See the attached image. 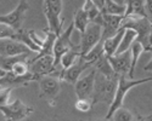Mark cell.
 Returning <instances> with one entry per match:
<instances>
[{"mask_svg": "<svg viewBox=\"0 0 152 121\" xmlns=\"http://www.w3.org/2000/svg\"><path fill=\"white\" fill-rule=\"evenodd\" d=\"M121 28H130L137 33V39L144 46L145 51L148 42V36L152 33V22L147 17L124 16L122 19Z\"/></svg>", "mask_w": 152, "mask_h": 121, "instance_id": "3", "label": "cell"}, {"mask_svg": "<svg viewBox=\"0 0 152 121\" xmlns=\"http://www.w3.org/2000/svg\"><path fill=\"white\" fill-rule=\"evenodd\" d=\"M104 53H105V51H104V42L100 41V42H97L86 55H84V56H82V57H83L85 60H88L89 63H91V66H94V63H95L96 60H97L101 56H102Z\"/></svg>", "mask_w": 152, "mask_h": 121, "instance_id": "24", "label": "cell"}, {"mask_svg": "<svg viewBox=\"0 0 152 121\" xmlns=\"http://www.w3.org/2000/svg\"><path fill=\"white\" fill-rule=\"evenodd\" d=\"M148 81H152V76L144 78V79H137V80L130 79L128 76H119L118 78V86H117V91H116V94H115V98H113L112 103L108 107V112H107L105 119L110 120L111 116L113 115V113H115L119 107L123 105V102L125 99V96H126V93L129 92V90L139 86V85H141V84H146Z\"/></svg>", "mask_w": 152, "mask_h": 121, "instance_id": "2", "label": "cell"}, {"mask_svg": "<svg viewBox=\"0 0 152 121\" xmlns=\"http://www.w3.org/2000/svg\"><path fill=\"white\" fill-rule=\"evenodd\" d=\"M110 63L118 76H128L132 67V52L130 50L124 51L122 53H116L108 57Z\"/></svg>", "mask_w": 152, "mask_h": 121, "instance_id": "13", "label": "cell"}, {"mask_svg": "<svg viewBox=\"0 0 152 121\" xmlns=\"http://www.w3.org/2000/svg\"><path fill=\"white\" fill-rule=\"evenodd\" d=\"M111 119L115 120V121H132V120H134V114L129 110V109L123 108V105H122L113 113Z\"/></svg>", "mask_w": 152, "mask_h": 121, "instance_id": "26", "label": "cell"}, {"mask_svg": "<svg viewBox=\"0 0 152 121\" xmlns=\"http://www.w3.org/2000/svg\"><path fill=\"white\" fill-rule=\"evenodd\" d=\"M101 36H102V27H101V24L95 22H90L88 24L85 32L82 33L80 35L79 46H80L82 56L86 55L97 42L101 41Z\"/></svg>", "mask_w": 152, "mask_h": 121, "instance_id": "6", "label": "cell"}, {"mask_svg": "<svg viewBox=\"0 0 152 121\" xmlns=\"http://www.w3.org/2000/svg\"><path fill=\"white\" fill-rule=\"evenodd\" d=\"M93 67L96 69V71L101 73V74L105 75V76H107V78H112V76L117 75L116 73H115V70H113V68H112L111 63H110L108 57H107L105 53H104L102 56H101V57L96 60Z\"/></svg>", "mask_w": 152, "mask_h": 121, "instance_id": "20", "label": "cell"}, {"mask_svg": "<svg viewBox=\"0 0 152 121\" xmlns=\"http://www.w3.org/2000/svg\"><path fill=\"white\" fill-rule=\"evenodd\" d=\"M124 16L147 17L146 7H145V0H126Z\"/></svg>", "mask_w": 152, "mask_h": 121, "instance_id": "17", "label": "cell"}, {"mask_svg": "<svg viewBox=\"0 0 152 121\" xmlns=\"http://www.w3.org/2000/svg\"><path fill=\"white\" fill-rule=\"evenodd\" d=\"M28 9L29 5L27 0H20L16 9H14L6 15H0V22L7 24L15 30H21L23 29V22L26 18V12L28 11Z\"/></svg>", "mask_w": 152, "mask_h": 121, "instance_id": "7", "label": "cell"}, {"mask_svg": "<svg viewBox=\"0 0 152 121\" xmlns=\"http://www.w3.org/2000/svg\"><path fill=\"white\" fill-rule=\"evenodd\" d=\"M93 1L101 9V11H102V9H104V6H105V0H93Z\"/></svg>", "mask_w": 152, "mask_h": 121, "instance_id": "32", "label": "cell"}, {"mask_svg": "<svg viewBox=\"0 0 152 121\" xmlns=\"http://www.w3.org/2000/svg\"><path fill=\"white\" fill-rule=\"evenodd\" d=\"M93 101L91 99H86V98H78L77 103H75V109L80 113H88L90 112V109L93 108Z\"/></svg>", "mask_w": 152, "mask_h": 121, "instance_id": "28", "label": "cell"}, {"mask_svg": "<svg viewBox=\"0 0 152 121\" xmlns=\"http://www.w3.org/2000/svg\"><path fill=\"white\" fill-rule=\"evenodd\" d=\"M6 73H7L6 70H4L3 68H0V78H1V76H4V75L6 74Z\"/></svg>", "mask_w": 152, "mask_h": 121, "instance_id": "34", "label": "cell"}, {"mask_svg": "<svg viewBox=\"0 0 152 121\" xmlns=\"http://www.w3.org/2000/svg\"><path fill=\"white\" fill-rule=\"evenodd\" d=\"M95 78H96V69L93 67V70L89 74L80 76L78 79V81L74 84L77 98L91 99L94 93V87H95Z\"/></svg>", "mask_w": 152, "mask_h": 121, "instance_id": "11", "label": "cell"}, {"mask_svg": "<svg viewBox=\"0 0 152 121\" xmlns=\"http://www.w3.org/2000/svg\"><path fill=\"white\" fill-rule=\"evenodd\" d=\"M118 75H115L112 78H107L102 75L101 73L96 71L95 78V87L94 93L91 97L93 104L95 103H107L108 107L112 103L115 94L118 86Z\"/></svg>", "mask_w": 152, "mask_h": 121, "instance_id": "1", "label": "cell"}, {"mask_svg": "<svg viewBox=\"0 0 152 121\" xmlns=\"http://www.w3.org/2000/svg\"><path fill=\"white\" fill-rule=\"evenodd\" d=\"M90 23V19L88 17L86 12L82 9H78L77 12L74 14V18H73V24H74V29H77L80 34L85 32L88 24Z\"/></svg>", "mask_w": 152, "mask_h": 121, "instance_id": "23", "label": "cell"}, {"mask_svg": "<svg viewBox=\"0 0 152 121\" xmlns=\"http://www.w3.org/2000/svg\"><path fill=\"white\" fill-rule=\"evenodd\" d=\"M123 34H124V28H121L115 35L110 36V38H107L102 41L104 42V51H105V55L107 57H111V56L117 53L121 40L123 38Z\"/></svg>", "mask_w": 152, "mask_h": 121, "instance_id": "16", "label": "cell"}, {"mask_svg": "<svg viewBox=\"0 0 152 121\" xmlns=\"http://www.w3.org/2000/svg\"><path fill=\"white\" fill-rule=\"evenodd\" d=\"M90 67H93L91 63H89L88 60H85L80 56L71 67L62 69L58 73V78H60L61 81H65V82H68L71 85H74L78 81V79L82 76V73L84 70H86L88 68H90Z\"/></svg>", "mask_w": 152, "mask_h": 121, "instance_id": "9", "label": "cell"}, {"mask_svg": "<svg viewBox=\"0 0 152 121\" xmlns=\"http://www.w3.org/2000/svg\"><path fill=\"white\" fill-rule=\"evenodd\" d=\"M82 56L80 52V46L79 45H73L67 52H65L62 55V57L60 58V66L62 67V69L71 67L75 60Z\"/></svg>", "mask_w": 152, "mask_h": 121, "instance_id": "18", "label": "cell"}, {"mask_svg": "<svg viewBox=\"0 0 152 121\" xmlns=\"http://www.w3.org/2000/svg\"><path fill=\"white\" fill-rule=\"evenodd\" d=\"M74 29V24L73 22L67 27V29L65 32H62L57 35V38L55 40V45H54V58H55V66L57 68V66L60 64V58L62 57V55L67 52L69 48L74 45L71 40L72 38V33Z\"/></svg>", "mask_w": 152, "mask_h": 121, "instance_id": "10", "label": "cell"}, {"mask_svg": "<svg viewBox=\"0 0 152 121\" xmlns=\"http://www.w3.org/2000/svg\"><path fill=\"white\" fill-rule=\"evenodd\" d=\"M83 10L86 12L90 22H95V23L101 24V22H102V11H101V9L93 1V0H84Z\"/></svg>", "mask_w": 152, "mask_h": 121, "instance_id": "19", "label": "cell"}, {"mask_svg": "<svg viewBox=\"0 0 152 121\" xmlns=\"http://www.w3.org/2000/svg\"><path fill=\"white\" fill-rule=\"evenodd\" d=\"M130 52H132V67H130V73H129V78L130 79H134V73H135V68H136V64L139 62V58L141 57V55L145 52V48L142 46V44L139 41V40H135L130 47Z\"/></svg>", "mask_w": 152, "mask_h": 121, "instance_id": "22", "label": "cell"}, {"mask_svg": "<svg viewBox=\"0 0 152 121\" xmlns=\"http://www.w3.org/2000/svg\"><path fill=\"white\" fill-rule=\"evenodd\" d=\"M56 70L54 55H45L40 57H35L29 60V73L33 75L34 80L38 81L44 75H49Z\"/></svg>", "mask_w": 152, "mask_h": 121, "instance_id": "5", "label": "cell"}, {"mask_svg": "<svg viewBox=\"0 0 152 121\" xmlns=\"http://www.w3.org/2000/svg\"><path fill=\"white\" fill-rule=\"evenodd\" d=\"M12 90H14L12 87L0 90V105H5V104L10 103V96H11Z\"/></svg>", "mask_w": 152, "mask_h": 121, "instance_id": "30", "label": "cell"}, {"mask_svg": "<svg viewBox=\"0 0 152 121\" xmlns=\"http://www.w3.org/2000/svg\"><path fill=\"white\" fill-rule=\"evenodd\" d=\"M142 119H145V120H152V114L150 116H146V117H142Z\"/></svg>", "mask_w": 152, "mask_h": 121, "instance_id": "36", "label": "cell"}, {"mask_svg": "<svg viewBox=\"0 0 152 121\" xmlns=\"http://www.w3.org/2000/svg\"><path fill=\"white\" fill-rule=\"evenodd\" d=\"M124 15H111L102 12V22H101V27H102V36H101V41L110 38V36L115 35L119 29Z\"/></svg>", "mask_w": 152, "mask_h": 121, "instance_id": "15", "label": "cell"}, {"mask_svg": "<svg viewBox=\"0 0 152 121\" xmlns=\"http://www.w3.org/2000/svg\"><path fill=\"white\" fill-rule=\"evenodd\" d=\"M102 12L111 15H124L125 14V5L116 3L113 0H105V6Z\"/></svg>", "mask_w": 152, "mask_h": 121, "instance_id": "25", "label": "cell"}, {"mask_svg": "<svg viewBox=\"0 0 152 121\" xmlns=\"http://www.w3.org/2000/svg\"><path fill=\"white\" fill-rule=\"evenodd\" d=\"M22 53H35L31 48L20 40L14 38L0 39V55L4 56H17Z\"/></svg>", "mask_w": 152, "mask_h": 121, "instance_id": "14", "label": "cell"}, {"mask_svg": "<svg viewBox=\"0 0 152 121\" xmlns=\"http://www.w3.org/2000/svg\"><path fill=\"white\" fill-rule=\"evenodd\" d=\"M40 89V97L53 99L58 96L61 91V80L58 76H54L51 74L44 75L40 79H38Z\"/></svg>", "mask_w": 152, "mask_h": 121, "instance_id": "12", "label": "cell"}, {"mask_svg": "<svg viewBox=\"0 0 152 121\" xmlns=\"http://www.w3.org/2000/svg\"><path fill=\"white\" fill-rule=\"evenodd\" d=\"M0 112L3 113L4 117L9 121H18L28 117L33 113V108L24 104L21 99H16L12 103H7L5 105H0Z\"/></svg>", "mask_w": 152, "mask_h": 121, "instance_id": "8", "label": "cell"}, {"mask_svg": "<svg viewBox=\"0 0 152 121\" xmlns=\"http://www.w3.org/2000/svg\"><path fill=\"white\" fill-rule=\"evenodd\" d=\"M11 71L16 75H26L29 73V60H18L14 64Z\"/></svg>", "mask_w": 152, "mask_h": 121, "instance_id": "27", "label": "cell"}, {"mask_svg": "<svg viewBox=\"0 0 152 121\" xmlns=\"http://www.w3.org/2000/svg\"><path fill=\"white\" fill-rule=\"evenodd\" d=\"M145 7H146L147 18L152 22V0H145Z\"/></svg>", "mask_w": 152, "mask_h": 121, "instance_id": "31", "label": "cell"}, {"mask_svg": "<svg viewBox=\"0 0 152 121\" xmlns=\"http://www.w3.org/2000/svg\"><path fill=\"white\" fill-rule=\"evenodd\" d=\"M17 30L14 28H11L7 24H4L0 22V39H5V38H14L16 35Z\"/></svg>", "mask_w": 152, "mask_h": 121, "instance_id": "29", "label": "cell"}, {"mask_svg": "<svg viewBox=\"0 0 152 121\" xmlns=\"http://www.w3.org/2000/svg\"><path fill=\"white\" fill-rule=\"evenodd\" d=\"M113 1H116V3H119V4H123V5H125L126 0H113Z\"/></svg>", "mask_w": 152, "mask_h": 121, "instance_id": "35", "label": "cell"}, {"mask_svg": "<svg viewBox=\"0 0 152 121\" xmlns=\"http://www.w3.org/2000/svg\"><path fill=\"white\" fill-rule=\"evenodd\" d=\"M152 52V51H151ZM146 71H152V57H151V59H150V62L145 66V68H144Z\"/></svg>", "mask_w": 152, "mask_h": 121, "instance_id": "33", "label": "cell"}, {"mask_svg": "<svg viewBox=\"0 0 152 121\" xmlns=\"http://www.w3.org/2000/svg\"><path fill=\"white\" fill-rule=\"evenodd\" d=\"M136 39H137V33L134 29L124 28V34H123V38L121 40V44H119V47H118V50H117V53H122L124 51L130 50L133 42Z\"/></svg>", "mask_w": 152, "mask_h": 121, "instance_id": "21", "label": "cell"}, {"mask_svg": "<svg viewBox=\"0 0 152 121\" xmlns=\"http://www.w3.org/2000/svg\"><path fill=\"white\" fill-rule=\"evenodd\" d=\"M63 7L62 0H44V15L46 17L49 29L55 32L57 35L61 33L63 19L61 18V12Z\"/></svg>", "mask_w": 152, "mask_h": 121, "instance_id": "4", "label": "cell"}]
</instances>
